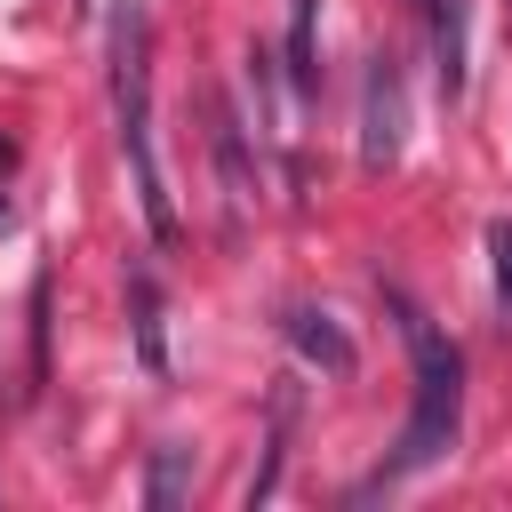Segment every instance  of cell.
I'll return each mask as SVG.
<instances>
[{
  "label": "cell",
  "instance_id": "3957f363",
  "mask_svg": "<svg viewBox=\"0 0 512 512\" xmlns=\"http://www.w3.org/2000/svg\"><path fill=\"white\" fill-rule=\"evenodd\" d=\"M408 144V80H400V56H368V80H360V168H392Z\"/></svg>",
  "mask_w": 512,
  "mask_h": 512
},
{
  "label": "cell",
  "instance_id": "8992f818",
  "mask_svg": "<svg viewBox=\"0 0 512 512\" xmlns=\"http://www.w3.org/2000/svg\"><path fill=\"white\" fill-rule=\"evenodd\" d=\"M416 8H424V32H432L440 96H464V0H416Z\"/></svg>",
  "mask_w": 512,
  "mask_h": 512
},
{
  "label": "cell",
  "instance_id": "9c48e42d",
  "mask_svg": "<svg viewBox=\"0 0 512 512\" xmlns=\"http://www.w3.org/2000/svg\"><path fill=\"white\" fill-rule=\"evenodd\" d=\"M184 488H192V448H176V440H168V448L152 456V472H144V504H152V512H168V504H184Z\"/></svg>",
  "mask_w": 512,
  "mask_h": 512
},
{
  "label": "cell",
  "instance_id": "7a4b0ae2",
  "mask_svg": "<svg viewBox=\"0 0 512 512\" xmlns=\"http://www.w3.org/2000/svg\"><path fill=\"white\" fill-rule=\"evenodd\" d=\"M400 328H408V352H416V408H408V424H400L376 488L440 464V456L456 448V424H464V352H456L440 328H424V312H408V304H400Z\"/></svg>",
  "mask_w": 512,
  "mask_h": 512
},
{
  "label": "cell",
  "instance_id": "30bf717a",
  "mask_svg": "<svg viewBox=\"0 0 512 512\" xmlns=\"http://www.w3.org/2000/svg\"><path fill=\"white\" fill-rule=\"evenodd\" d=\"M488 256H496V312L512 320V216L488 224Z\"/></svg>",
  "mask_w": 512,
  "mask_h": 512
},
{
  "label": "cell",
  "instance_id": "7c38bea8",
  "mask_svg": "<svg viewBox=\"0 0 512 512\" xmlns=\"http://www.w3.org/2000/svg\"><path fill=\"white\" fill-rule=\"evenodd\" d=\"M0 232H8V200H0Z\"/></svg>",
  "mask_w": 512,
  "mask_h": 512
},
{
  "label": "cell",
  "instance_id": "8fae6325",
  "mask_svg": "<svg viewBox=\"0 0 512 512\" xmlns=\"http://www.w3.org/2000/svg\"><path fill=\"white\" fill-rule=\"evenodd\" d=\"M8 168H16V144H8V136H0V176H8Z\"/></svg>",
  "mask_w": 512,
  "mask_h": 512
},
{
  "label": "cell",
  "instance_id": "52a82bcc",
  "mask_svg": "<svg viewBox=\"0 0 512 512\" xmlns=\"http://www.w3.org/2000/svg\"><path fill=\"white\" fill-rule=\"evenodd\" d=\"M312 40H320V0H296V8H288V64H280L296 96H312V88H320V64H312L320 48H312Z\"/></svg>",
  "mask_w": 512,
  "mask_h": 512
},
{
  "label": "cell",
  "instance_id": "5b68a950",
  "mask_svg": "<svg viewBox=\"0 0 512 512\" xmlns=\"http://www.w3.org/2000/svg\"><path fill=\"white\" fill-rule=\"evenodd\" d=\"M288 344H296L312 368H328V376H352V360H360V352H352V336H344L328 312H312V304H296V312H288Z\"/></svg>",
  "mask_w": 512,
  "mask_h": 512
},
{
  "label": "cell",
  "instance_id": "ba28073f",
  "mask_svg": "<svg viewBox=\"0 0 512 512\" xmlns=\"http://www.w3.org/2000/svg\"><path fill=\"white\" fill-rule=\"evenodd\" d=\"M128 304H136V360H144L152 376H168V344H160V288H152V272H144V264L128 272Z\"/></svg>",
  "mask_w": 512,
  "mask_h": 512
},
{
  "label": "cell",
  "instance_id": "277c9868",
  "mask_svg": "<svg viewBox=\"0 0 512 512\" xmlns=\"http://www.w3.org/2000/svg\"><path fill=\"white\" fill-rule=\"evenodd\" d=\"M216 176H224V232H240L248 200H256V168H248V128L216 104Z\"/></svg>",
  "mask_w": 512,
  "mask_h": 512
},
{
  "label": "cell",
  "instance_id": "6da1fadb",
  "mask_svg": "<svg viewBox=\"0 0 512 512\" xmlns=\"http://www.w3.org/2000/svg\"><path fill=\"white\" fill-rule=\"evenodd\" d=\"M112 120H120V152H128L136 208H144L152 240H176V208H168L160 152H152V16H144V0L112 8Z\"/></svg>",
  "mask_w": 512,
  "mask_h": 512
}]
</instances>
